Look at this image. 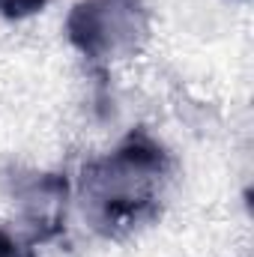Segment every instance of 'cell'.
Returning a JSON list of instances; mask_svg holds the SVG:
<instances>
[{
  "instance_id": "cell-1",
  "label": "cell",
  "mask_w": 254,
  "mask_h": 257,
  "mask_svg": "<svg viewBox=\"0 0 254 257\" xmlns=\"http://www.w3.org/2000/svg\"><path fill=\"white\" fill-rule=\"evenodd\" d=\"M171 174V159L159 141L144 128L126 135V141L84 165L81 171V197L84 215L96 233L108 239H123L138 227L159 218L162 183Z\"/></svg>"
},
{
  "instance_id": "cell-2",
  "label": "cell",
  "mask_w": 254,
  "mask_h": 257,
  "mask_svg": "<svg viewBox=\"0 0 254 257\" xmlns=\"http://www.w3.org/2000/svg\"><path fill=\"white\" fill-rule=\"evenodd\" d=\"M66 33L90 60H123L147 42L150 18L141 0H81L66 18Z\"/></svg>"
},
{
  "instance_id": "cell-3",
  "label": "cell",
  "mask_w": 254,
  "mask_h": 257,
  "mask_svg": "<svg viewBox=\"0 0 254 257\" xmlns=\"http://www.w3.org/2000/svg\"><path fill=\"white\" fill-rule=\"evenodd\" d=\"M33 239H21L9 230H0V257H33Z\"/></svg>"
}]
</instances>
